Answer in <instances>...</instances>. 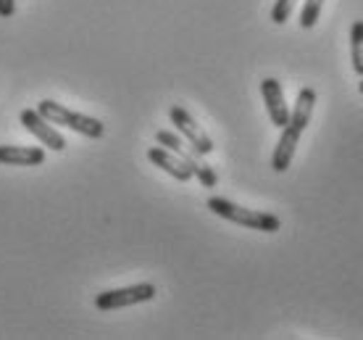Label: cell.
Listing matches in <instances>:
<instances>
[{
	"instance_id": "6",
	"label": "cell",
	"mask_w": 363,
	"mask_h": 340,
	"mask_svg": "<svg viewBox=\"0 0 363 340\" xmlns=\"http://www.w3.org/2000/svg\"><path fill=\"white\" fill-rule=\"evenodd\" d=\"M21 124L27 127V132H32L40 143L45 148H50V150H55V153H61L66 148V140H64V135L58 132V129L50 124V121L40 114L37 109H24L21 111Z\"/></svg>"
},
{
	"instance_id": "8",
	"label": "cell",
	"mask_w": 363,
	"mask_h": 340,
	"mask_svg": "<svg viewBox=\"0 0 363 340\" xmlns=\"http://www.w3.org/2000/svg\"><path fill=\"white\" fill-rule=\"evenodd\" d=\"M261 95L266 101V111H269V119H272L274 127H284L290 121V109H287V101H284V90L281 84L274 79V77H266L261 82Z\"/></svg>"
},
{
	"instance_id": "1",
	"label": "cell",
	"mask_w": 363,
	"mask_h": 340,
	"mask_svg": "<svg viewBox=\"0 0 363 340\" xmlns=\"http://www.w3.org/2000/svg\"><path fill=\"white\" fill-rule=\"evenodd\" d=\"M313 106H316V90L311 87H303L298 92V101H295V109L290 111V121L281 127V138L274 148L272 156V166L274 172H287L290 169V161L295 156V148L300 143V135L306 132L311 121V114H313Z\"/></svg>"
},
{
	"instance_id": "14",
	"label": "cell",
	"mask_w": 363,
	"mask_h": 340,
	"mask_svg": "<svg viewBox=\"0 0 363 340\" xmlns=\"http://www.w3.org/2000/svg\"><path fill=\"white\" fill-rule=\"evenodd\" d=\"M16 13V0H0V18H11Z\"/></svg>"
},
{
	"instance_id": "7",
	"label": "cell",
	"mask_w": 363,
	"mask_h": 340,
	"mask_svg": "<svg viewBox=\"0 0 363 340\" xmlns=\"http://www.w3.org/2000/svg\"><path fill=\"white\" fill-rule=\"evenodd\" d=\"M169 116H172V124L177 129H179L184 138L190 140V146L198 150V153H203V156H208L211 150H213V140L203 132V127H200L198 121L192 119L187 111L182 109V106H172L169 109Z\"/></svg>"
},
{
	"instance_id": "5",
	"label": "cell",
	"mask_w": 363,
	"mask_h": 340,
	"mask_svg": "<svg viewBox=\"0 0 363 340\" xmlns=\"http://www.w3.org/2000/svg\"><path fill=\"white\" fill-rule=\"evenodd\" d=\"M155 298V285L150 283H140V285L118 287V290H106V293L95 295V306L100 312H113V309H124V306L145 304Z\"/></svg>"
},
{
	"instance_id": "15",
	"label": "cell",
	"mask_w": 363,
	"mask_h": 340,
	"mask_svg": "<svg viewBox=\"0 0 363 340\" xmlns=\"http://www.w3.org/2000/svg\"><path fill=\"white\" fill-rule=\"evenodd\" d=\"M358 90H361V95H363V77H361V82H358Z\"/></svg>"
},
{
	"instance_id": "11",
	"label": "cell",
	"mask_w": 363,
	"mask_h": 340,
	"mask_svg": "<svg viewBox=\"0 0 363 340\" xmlns=\"http://www.w3.org/2000/svg\"><path fill=\"white\" fill-rule=\"evenodd\" d=\"M350 58L358 77H363V18L353 21L350 27Z\"/></svg>"
},
{
	"instance_id": "13",
	"label": "cell",
	"mask_w": 363,
	"mask_h": 340,
	"mask_svg": "<svg viewBox=\"0 0 363 340\" xmlns=\"http://www.w3.org/2000/svg\"><path fill=\"white\" fill-rule=\"evenodd\" d=\"M298 6V0H277L272 9V21L274 24H284L292 16V11Z\"/></svg>"
},
{
	"instance_id": "10",
	"label": "cell",
	"mask_w": 363,
	"mask_h": 340,
	"mask_svg": "<svg viewBox=\"0 0 363 340\" xmlns=\"http://www.w3.org/2000/svg\"><path fill=\"white\" fill-rule=\"evenodd\" d=\"M43 161H45V148L0 146V164L6 166H40Z\"/></svg>"
},
{
	"instance_id": "4",
	"label": "cell",
	"mask_w": 363,
	"mask_h": 340,
	"mask_svg": "<svg viewBox=\"0 0 363 340\" xmlns=\"http://www.w3.org/2000/svg\"><path fill=\"white\" fill-rule=\"evenodd\" d=\"M155 140H158V146H164V148H169L172 153H177L184 164L190 166L192 177H198L206 187H216V182H218L216 172L203 161V153H198L192 146L190 148L184 146V140H182L179 135H174V132H169V129H161V132L155 135Z\"/></svg>"
},
{
	"instance_id": "2",
	"label": "cell",
	"mask_w": 363,
	"mask_h": 340,
	"mask_svg": "<svg viewBox=\"0 0 363 340\" xmlns=\"http://www.w3.org/2000/svg\"><path fill=\"white\" fill-rule=\"evenodd\" d=\"M208 209L221 219H229L235 224H242L247 230H261V232H277L281 230L279 216H274L269 212H255V209H245V206H237V203L227 201V198H208Z\"/></svg>"
},
{
	"instance_id": "9",
	"label": "cell",
	"mask_w": 363,
	"mask_h": 340,
	"mask_svg": "<svg viewBox=\"0 0 363 340\" xmlns=\"http://www.w3.org/2000/svg\"><path fill=\"white\" fill-rule=\"evenodd\" d=\"M147 158L153 161L155 166H161L166 175H172L174 180H179V182H190L192 180V172H190V166L184 164L177 153H172L169 148L164 146H153L150 150H147Z\"/></svg>"
},
{
	"instance_id": "12",
	"label": "cell",
	"mask_w": 363,
	"mask_h": 340,
	"mask_svg": "<svg viewBox=\"0 0 363 340\" xmlns=\"http://www.w3.org/2000/svg\"><path fill=\"white\" fill-rule=\"evenodd\" d=\"M321 6H324V0H306L303 13H300V27H303V29L316 27L318 16H321Z\"/></svg>"
},
{
	"instance_id": "3",
	"label": "cell",
	"mask_w": 363,
	"mask_h": 340,
	"mask_svg": "<svg viewBox=\"0 0 363 340\" xmlns=\"http://www.w3.org/2000/svg\"><path fill=\"white\" fill-rule=\"evenodd\" d=\"M37 111H40L50 124H64V127L79 132V135H84V138L98 140L106 135V124H103V121L95 119V116H84V114H79V111L66 109L64 103L40 101L37 103Z\"/></svg>"
}]
</instances>
